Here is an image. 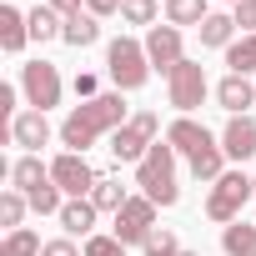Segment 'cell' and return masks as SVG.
I'll use <instances>...</instances> for the list:
<instances>
[{"label": "cell", "instance_id": "obj_1", "mask_svg": "<svg viewBox=\"0 0 256 256\" xmlns=\"http://www.w3.org/2000/svg\"><path fill=\"white\" fill-rule=\"evenodd\" d=\"M126 120H131V110H126V96H120V90H100L96 100L70 106V116L60 120V131H56V136H60V146H66V151L86 156V151H90L100 136L110 141Z\"/></svg>", "mask_w": 256, "mask_h": 256}, {"label": "cell", "instance_id": "obj_2", "mask_svg": "<svg viewBox=\"0 0 256 256\" xmlns=\"http://www.w3.org/2000/svg\"><path fill=\"white\" fill-rule=\"evenodd\" d=\"M136 186L141 196H151L156 206H176L181 201V156L171 141H156L141 161H136Z\"/></svg>", "mask_w": 256, "mask_h": 256}, {"label": "cell", "instance_id": "obj_3", "mask_svg": "<svg viewBox=\"0 0 256 256\" xmlns=\"http://www.w3.org/2000/svg\"><path fill=\"white\" fill-rule=\"evenodd\" d=\"M106 76H110V86L120 90V96H136L156 70H151V60H146V40H136V36H116L110 46H106Z\"/></svg>", "mask_w": 256, "mask_h": 256}, {"label": "cell", "instance_id": "obj_4", "mask_svg": "<svg viewBox=\"0 0 256 256\" xmlns=\"http://www.w3.org/2000/svg\"><path fill=\"white\" fill-rule=\"evenodd\" d=\"M251 201H256V191H251V176H246L241 166H226V176L206 186V216H211L216 226L241 221V211H246Z\"/></svg>", "mask_w": 256, "mask_h": 256}, {"label": "cell", "instance_id": "obj_5", "mask_svg": "<svg viewBox=\"0 0 256 256\" xmlns=\"http://www.w3.org/2000/svg\"><path fill=\"white\" fill-rule=\"evenodd\" d=\"M156 141H161V116H156V110H131V120H126L120 131L110 136V146H106V151H110V161H116V166H136Z\"/></svg>", "mask_w": 256, "mask_h": 256}, {"label": "cell", "instance_id": "obj_6", "mask_svg": "<svg viewBox=\"0 0 256 256\" xmlns=\"http://www.w3.org/2000/svg\"><path fill=\"white\" fill-rule=\"evenodd\" d=\"M20 96H26V106L30 110H56L60 106V96H66V80H60V70L46 60V56H36V60H26L20 66Z\"/></svg>", "mask_w": 256, "mask_h": 256}, {"label": "cell", "instance_id": "obj_7", "mask_svg": "<svg viewBox=\"0 0 256 256\" xmlns=\"http://www.w3.org/2000/svg\"><path fill=\"white\" fill-rule=\"evenodd\" d=\"M206 96H211V80H206V66L186 56V60H181V66H176L171 76H166V106H171L176 116H191V110H196V106H201Z\"/></svg>", "mask_w": 256, "mask_h": 256}, {"label": "cell", "instance_id": "obj_8", "mask_svg": "<svg viewBox=\"0 0 256 256\" xmlns=\"http://www.w3.org/2000/svg\"><path fill=\"white\" fill-rule=\"evenodd\" d=\"M156 211H161V206H156L151 196H141V191H136L131 201H126V206L110 216V236H116V241H126V246H141V241L156 231Z\"/></svg>", "mask_w": 256, "mask_h": 256}, {"label": "cell", "instance_id": "obj_9", "mask_svg": "<svg viewBox=\"0 0 256 256\" xmlns=\"http://www.w3.org/2000/svg\"><path fill=\"white\" fill-rule=\"evenodd\" d=\"M50 181L66 191V201H76V196H90V191H96L100 171H96L86 156H76V151H60V156L50 161Z\"/></svg>", "mask_w": 256, "mask_h": 256}, {"label": "cell", "instance_id": "obj_10", "mask_svg": "<svg viewBox=\"0 0 256 256\" xmlns=\"http://www.w3.org/2000/svg\"><path fill=\"white\" fill-rule=\"evenodd\" d=\"M146 60H151L156 76H171V70L186 60L181 30H176V26H151V30H146Z\"/></svg>", "mask_w": 256, "mask_h": 256}, {"label": "cell", "instance_id": "obj_11", "mask_svg": "<svg viewBox=\"0 0 256 256\" xmlns=\"http://www.w3.org/2000/svg\"><path fill=\"white\" fill-rule=\"evenodd\" d=\"M166 141L176 146V156H181V161H196L201 151L221 146V136H211V131H206V126H201L196 116H176V120L166 126Z\"/></svg>", "mask_w": 256, "mask_h": 256}, {"label": "cell", "instance_id": "obj_12", "mask_svg": "<svg viewBox=\"0 0 256 256\" xmlns=\"http://www.w3.org/2000/svg\"><path fill=\"white\" fill-rule=\"evenodd\" d=\"M10 141L26 151V156H40V146H50V120H46V110H20L16 120H10Z\"/></svg>", "mask_w": 256, "mask_h": 256}, {"label": "cell", "instance_id": "obj_13", "mask_svg": "<svg viewBox=\"0 0 256 256\" xmlns=\"http://www.w3.org/2000/svg\"><path fill=\"white\" fill-rule=\"evenodd\" d=\"M211 96H216V106H221L226 116H246V110L256 106V80H251V76H231V70H226V76L216 80V90H211Z\"/></svg>", "mask_w": 256, "mask_h": 256}, {"label": "cell", "instance_id": "obj_14", "mask_svg": "<svg viewBox=\"0 0 256 256\" xmlns=\"http://www.w3.org/2000/svg\"><path fill=\"white\" fill-rule=\"evenodd\" d=\"M221 151H226V161H251L256 156V120L251 116H231L226 126H221Z\"/></svg>", "mask_w": 256, "mask_h": 256}, {"label": "cell", "instance_id": "obj_15", "mask_svg": "<svg viewBox=\"0 0 256 256\" xmlns=\"http://www.w3.org/2000/svg\"><path fill=\"white\" fill-rule=\"evenodd\" d=\"M60 231L66 236H96V221H100V211H96V201L90 196H76V201H66L60 206Z\"/></svg>", "mask_w": 256, "mask_h": 256}, {"label": "cell", "instance_id": "obj_16", "mask_svg": "<svg viewBox=\"0 0 256 256\" xmlns=\"http://www.w3.org/2000/svg\"><path fill=\"white\" fill-rule=\"evenodd\" d=\"M30 46V20L20 6H0V50L6 56H20Z\"/></svg>", "mask_w": 256, "mask_h": 256}, {"label": "cell", "instance_id": "obj_17", "mask_svg": "<svg viewBox=\"0 0 256 256\" xmlns=\"http://www.w3.org/2000/svg\"><path fill=\"white\" fill-rule=\"evenodd\" d=\"M10 186L26 191V196H36L40 186H50V166L40 156H20V161H10Z\"/></svg>", "mask_w": 256, "mask_h": 256}, {"label": "cell", "instance_id": "obj_18", "mask_svg": "<svg viewBox=\"0 0 256 256\" xmlns=\"http://www.w3.org/2000/svg\"><path fill=\"white\" fill-rule=\"evenodd\" d=\"M60 40H66L70 50H86V46H96V40H100V16H90V10H80V16H66V30H60Z\"/></svg>", "mask_w": 256, "mask_h": 256}, {"label": "cell", "instance_id": "obj_19", "mask_svg": "<svg viewBox=\"0 0 256 256\" xmlns=\"http://www.w3.org/2000/svg\"><path fill=\"white\" fill-rule=\"evenodd\" d=\"M196 36H201V46H206V50H226V46L236 40V16L211 10V16L201 20V30H196Z\"/></svg>", "mask_w": 256, "mask_h": 256}, {"label": "cell", "instance_id": "obj_20", "mask_svg": "<svg viewBox=\"0 0 256 256\" xmlns=\"http://www.w3.org/2000/svg\"><path fill=\"white\" fill-rule=\"evenodd\" d=\"M161 16H166V26H196L201 30V20L211 16V0H161Z\"/></svg>", "mask_w": 256, "mask_h": 256}, {"label": "cell", "instance_id": "obj_21", "mask_svg": "<svg viewBox=\"0 0 256 256\" xmlns=\"http://www.w3.org/2000/svg\"><path fill=\"white\" fill-rule=\"evenodd\" d=\"M90 201H96V211H110V216H116L126 201H131V191L120 186V176H116V171H100V181H96Z\"/></svg>", "mask_w": 256, "mask_h": 256}, {"label": "cell", "instance_id": "obj_22", "mask_svg": "<svg viewBox=\"0 0 256 256\" xmlns=\"http://www.w3.org/2000/svg\"><path fill=\"white\" fill-rule=\"evenodd\" d=\"M26 20H30V40H36V46H46V40H60V30H66V20H60L50 6H46V0L26 10Z\"/></svg>", "mask_w": 256, "mask_h": 256}, {"label": "cell", "instance_id": "obj_23", "mask_svg": "<svg viewBox=\"0 0 256 256\" xmlns=\"http://www.w3.org/2000/svg\"><path fill=\"white\" fill-rule=\"evenodd\" d=\"M221 251L226 256H256V226L241 216L231 226H221Z\"/></svg>", "mask_w": 256, "mask_h": 256}, {"label": "cell", "instance_id": "obj_24", "mask_svg": "<svg viewBox=\"0 0 256 256\" xmlns=\"http://www.w3.org/2000/svg\"><path fill=\"white\" fill-rule=\"evenodd\" d=\"M0 256H46V241H40V231L20 226V231H6V241H0Z\"/></svg>", "mask_w": 256, "mask_h": 256}, {"label": "cell", "instance_id": "obj_25", "mask_svg": "<svg viewBox=\"0 0 256 256\" xmlns=\"http://www.w3.org/2000/svg\"><path fill=\"white\" fill-rule=\"evenodd\" d=\"M226 66L231 76H256V36H236L226 46Z\"/></svg>", "mask_w": 256, "mask_h": 256}, {"label": "cell", "instance_id": "obj_26", "mask_svg": "<svg viewBox=\"0 0 256 256\" xmlns=\"http://www.w3.org/2000/svg\"><path fill=\"white\" fill-rule=\"evenodd\" d=\"M26 211H30V196L26 191H0V226L6 231H20V221H26Z\"/></svg>", "mask_w": 256, "mask_h": 256}, {"label": "cell", "instance_id": "obj_27", "mask_svg": "<svg viewBox=\"0 0 256 256\" xmlns=\"http://www.w3.org/2000/svg\"><path fill=\"white\" fill-rule=\"evenodd\" d=\"M156 16H161V0H120V20L126 26H156Z\"/></svg>", "mask_w": 256, "mask_h": 256}, {"label": "cell", "instance_id": "obj_28", "mask_svg": "<svg viewBox=\"0 0 256 256\" xmlns=\"http://www.w3.org/2000/svg\"><path fill=\"white\" fill-rule=\"evenodd\" d=\"M141 256H181V241H176V231H171V226H156V231L141 241Z\"/></svg>", "mask_w": 256, "mask_h": 256}, {"label": "cell", "instance_id": "obj_29", "mask_svg": "<svg viewBox=\"0 0 256 256\" xmlns=\"http://www.w3.org/2000/svg\"><path fill=\"white\" fill-rule=\"evenodd\" d=\"M131 246L126 241H116L110 231H96V236H86V246H80V256H126Z\"/></svg>", "mask_w": 256, "mask_h": 256}, {"label": "cell", "instance_id": "obj_30", "mask_svg": "<svg viewBox=\"0 0 256 256\" xmlns=\"http://www.w3.org/2000/svg\"><path fill=\"white\" fill-rule=\"evenodd\" d=\"M60 206H66V191H60L56 181L40 186V191L30 196V211H36V216H60Z\"/></svg>", "mask_w": 256, "mask_h": 256}, {"label": "cell", "instance_id": "obj_31", "mask_svg": "<svg viewBox=\"0 0 256 256\" xmlns=\"http://www.w3.org/2000/svg\"><path fill=\"white\" fill-rule=\"evenodd\" d=\"M231 16H236V30H241V36H256V0H241Z\"/></svg>", "mask_w": 256, "mask_h": 256}, {"label": "cell", "instance_id": "obj_32", "mask_svg": "<svg viewBox=\"0 0 256 256\" xmlns=\"http://www.w3.org/2000/svg\"><path fill=\"white\" fill-rule=\"evenodd\" d=\"M70 90H76V100H96V96H100V80H96L90 70H80V76L70 80Z\"/></svg>", "mask_w": 256, "mask_h": 256}, {"label": "cell", "instance_id": "obj_33", "mask_svg": "<svg viewBox=\"0 0 256 256\" xmlns=\"http://www.w3.org/2000/svg\"><path fill=\"white\" fill-rule=\"evenodd\" d=\"M46 256H80V246H76V236H56V241H46Z\"/></svg>", "mask_w": 256, "mask_h": 256}, {"label": "cell", "instance_id": "obj_34", "mask_svg": "<svg viewBox=\"0 0 256 256\" xmlns=\"http://www.w3.org/2000/svg\"><path fill=\"white\" fill-rule=\"evenodd\" d=\"M46 6H50V10L66 20V16H80V10H86V0H46Z\"/></svg>", "mask_w": 256, "mask_h": 256}, {"label": "cell", "instance_id": "obj_35", "mask_svg": "<svg viewBox=\"0 0 256 256\" xmlns=\"http://www.w3.org/2000/svg\"><path fill=\"white\" fill-rule=\"evenodd\" d=\"M86 10L106 20V16H120V0H86Z\"/></svg>", "mask_w": 256, "mask_h": 256}, {"label": "cell", "instance_id": "obj_36", "mask_svg": "<svg viewBox=\"0 0 256 256\" xmlns=\"http://www.w3.org/2000/svg\"><path fill=\"white\" fill-rule=\"evenodd\" d=\"M16 96H20V86H0V110H6L10 120L20 116V110H16Z\"/></svg>", "mask_w": 256, "mask_h": 256}, {"label": "cell", "instance_id": "obj_37", "mask_svg": "<svg viewBox=\"0 0 256 256\" xmlns=\"http://www.w3.org/2000/svg\"><path fill=\"white\" fill-rule=\"evenodd\" d=\"M181 256H201V251H186V246H181Z\"/></svg>", "mask_w": 256, "mask_h": 256}, {"label": "cell", "instance_id": "obj_38", "mask_svg": "<svg viewBox=\"0 0 256 256\" xmlns=\"http://www.w3.org/2000/svg\"><path fill=\"white\" fill-rule=\"evenodd\" d=\"M226 6H231V10H236V6H241V0H226Z\"/></svg>", "mask_w": 256, "mask_h": 256}, {"label": "cell", "instance_id": "obj_39", "mask_svg": "<svg viewBox=\"0 0 256 256\" xmlns=\"http://www.w3.org/2000/svg\"><path fill=\"white\" fill-rule=\"evenodd\" d=\"M251 191H256V176H251Z\"/></svg>", "mask_w": 256, "mask_h": 256}]
</instances>
